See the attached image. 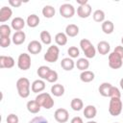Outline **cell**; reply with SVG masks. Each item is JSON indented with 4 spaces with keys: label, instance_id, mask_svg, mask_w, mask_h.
I'll return each mask as SVG.
<instances>
[{
    "label": "cell",
    "instance_id": "1",
    "mask_svg": "<svg viewBox=\"0 0 123 123\" xmlns=\"http://www.w3.org/2000/svg\"><path fill=\"white\" fill-rule=\"evenodd\" d=\"M30 87H31V84L27 78L22 77L16 81L17 92L21 98H27L30 95Z\"/></svg>",
    "mask_w": 123,
    "mask_h": 123
},
{
    "label": "cell",
    "instance_id": "2",
    "mask_svg": "<svg viewBox=\"0 0 123 123\" xmlns=\"http://www.w3.org/2000/svg\"><path fill=\"white\" fill-rule=\"evenodd\" d=\"M80 46H81V49L83 50L85 56L86 57V59H92V58L95 57V55H96V49L93 46V44L90 42V40H88L87 38L81 39Z\"/></svg>",
    "mask_w": 123,
    "mask_h": 123
},
{
    "label": "cell",
    "instance_id": "3",
    "mask_svg": "<svg viewBox=\"0 0 123 123\" xmlns=\"http://www.w3.org/2000/svg\"><path fill=\"white\" fill-rule=\"evenodd\" d=\"M35 100L40 105V107H42V108H44L46 110H50L51 108H53V106L55 104L52 96L49 93H46V92L39 93L36 97Z\"/></svg>",
    "mask_w": 123,
    "mask_h": 123
},
{
    "label": "cell",
    "instance_id": "4",
    "mask_svg": "<svg viewBox=\"0 0 123 123\" xmlns=\"http://www.w3.org/2000/svg\"><path fill=\"white\" fill-rule=\"evenodd\" d=\"M122 101L120 98H111L109 105V112L112 116H117L122 111Z\"/></svg>",
    "mask_w": 123,
    "mask_h": 123
},
{
    "label": "cell",
    "instance_id": "5",
    "mask_svg": "<svg viewBox=\"0 0 123 123\" xmlns=\"http://www.w3.org/2000/svg\"><path fill=\"white\" fill-rule=\"evenodd\" d=\"M60 55V49L56 45H51L47 49L46 53L44 54V60L48 62H55L58 61Z\"/></svg>",
    "mask_w": 123,
    "mask_h": 123
},
{
    "label": "cell",
    "instance_id": "6",
    "mask_svg": "<svg viewBox=\"0 0 123 123\" xmlns=\"http://www.w3.org/2000/svg\"><path fill=\"white\" fill-rule=\"evenodd\" d=\"M17 66L21 70H28L31 67V57L27 53H22L18 56Z\"/></svg>",
    "mask_w": 123,
    "mask_h": 123
},
{
    "label": "cell",
    "instance_id": "7",
    "mask_svg": "<svg viewBox=\"0 0 123 123\" xmlns=\"http://www.w3.org/2000/svg\"><path fill=\"white\" fill-rule=\"evenodd\" d=\"M60 14L64 18H71L75 14V8L68 3L62 4L60 7Z\"/></svg>",
    "mask_w": 123,
    "mask_h": 123
},
{
    "label": "cell",
    "instance_id": "8",
    "mask_svg": "<svg viewBox=\"0 0 123 123\" xmlns=\"http://www.w3.org/2000/svg\"><path fill=\"white\" fill-rule=\"evenodd\" d=\"M122 58L116 53L112 52L109 55V66L112 69H118L122 66Z\"/></svg>",
    "mask_w": 123,
    "mask_h": 123
},
{
    "label": "cell",
    "instance_id": "9",
    "mask_svg": "<svg viewBox=\"0 0 123 123\" xmlns=\"http://www.w3.org/2000/svg\"><path fill=\"white\" fill-rule=\"evenodd\" d=\"M54 117H55V120L57 122H59V123H65V122L68 121L69 113H68L67 110L60 108V109L56 110V111L54 113Z\"/></svg>",
    "mask_w": 123,
    "mask_h": 123
},
{
    "label": "cell",
    "instance_id": "10",
    "mask_svg": "<svg viewBox=\"0 0 123 123\" xmlns=\"http://www.w3.org/2000/svg\"><path fill=\"white\" fill-rule=\"evenodd\" d=\"M27 50L30 54L33 55H37L38 53L41 52L42 50V45L38 40H32L29 42L28 46H27Z\"/></svg>",
    "mask_w": 123,
    "mask_h": 123
},
{
    "label": "cell",
    "instance_id": "11",
    "mask_svg": "<svg viewBox=\"0 0 123 123\" xmlns=\"http://www.w3.org/2000/svg\"><path fill=\"white\" fill-rule=\"evenodd\" d=\"M91 13V6L87 3L86 5L79 6L77 9V14L81 18H87Z\"/></svg>",
    "mask_w": 123,
    "mask_h": 123
},
{
    "label": "cell",
    "instance_id": "12",
    "mask_svg": "<svg viewBox=\"0 0 123 123\" xmlns=\"http://www.w3.org/2000/svg\"><path fill=\"white\" fill-rule=\"evenodd\" d=\"M14 60L11 56H0V68H12L14 66Z\"/></svg>",
    "mask_w": 123,
    "mask_h": 123
},
{
    "label": "cell",
    "instance_id": "13",
    "mask_svg": "<svg viewBox=\"0 0 123 123\" xmlns=\"http://www.w3.org/2000/svg\"><path fill=\"white\" fill-rule=\"evenodd\" d=\"M12 15V11L11 8L9 7H2L1 10H0V22L1 23H4L6 21H8Z\"/></svg>",
    "mask_w": 123,
    "mask_h": 123
},
{
    "label": "cell",
    "instance_id": "14",
    "mask_svg": "<svg viewBox=\"0 0 123 123\" xmlns=\"http://www.w3.org/2000/svg\"><path fill=\"white\" fill-rule=\"evenodd\" d=\"M26 39V35L23 31H17L12 35V41L15 44V45H20L22 43H24Z\"/></svg>",
    "mask_w": 123,
    "mask_h": 123
},
{
    "label": "cell",
    "instance_id": "15",
    "mask_svg": "<svg viewBox=\"0 0 123 123\" xmlns=\"http://www.w3.org/2000/svg\"><path fill=\"white\" fill-rule=\"evenodd\" d=\"M45 88V82L43 80H35L33 83H32V86H31V89L33 92L35 93H38V92H41L42 90H44Z\"/></svg>",
    "mask_w": 123,
    "mask_h": 123
},
{
    "label": "cell",
    "instance_id": "16",
    "mask_svg": "<svg viewBox=\"0 0 123 123\" xmlns=\"http://www.w3.org/2000/svg\"><path fill=\"white\" fill-rule=\"evenodd\" d=\"M11 26H12V28L13 30H15L16 32H17V31H21V30L24 28V26H25V21H24V19H23L22 17L17 16V17H14V18L12 20Z\"/></svg>",
    "mask_w": 123,
    "mask_h": 123
},
{
    "label": "cell",
    "instance_id": "17",
    "mask_svg": "<svg viewBox=\"0 0 123 123\" xmlns=\"http://www.w3.org/2000/svg\"><path fill=\"white\" fill-rule=\"evenodd\" d=\"M111 50V46H110V43L106 40H102L100 42H98L97 44V51L99 52V54L105 56L107 55Z\"/></svg>",
    "mask_w": 123,
    "mask_h": 123
},
{
    "label": "cell",
    "instance_id": "18",
    "mask_svg": "<svg viewBox=\"0 0 123 123\" xmlns=\"http://www.w3.org/2000/svg\"><path fill=\"white\" fill-rule=\"evenodd\" d=\"M97 110L93 105H87L84 110V115L87 119H92L96 116Z\"/></svg>",
    "mask_w": 123,
    "mask_h": 123
},
{
    "label": "cell",
    "instance_id": "19",
    "mask_svg": "<svg viewBox=\"0 0 123 123\" xmlns=\"http://www.w3.org/2000/svg\"><path fill=\"white\" fill-rule=\"evenodd\" d=\"M26 107H27L28 111L31 112V113H37V112H39L40 108H41L40 105L36 100H30V101H28Z\"/></svg>",
    "mask_w": 123,
    "mask_h": 123
},
{
    "label": "cell",
    "instance_id": "20",
    "mask_svg": "<svg viewBox=\"0 0 123 123\" xmlns=\"http://www.w3.org/2000/svg\"><path fill=\"white\" fill-rule=\"evenodd\" d=\"M61 66L65 71H70V70H72L74 68L75 62L71 58H64L61 62Z\"/></svg>",
    "mask_w": 123,
    "mask_h": 123
},
{
    "label": "cell",
    "instance_id": "21",
    "mask_svg": "<svg viewBox=\"0 0 123 123\" xmlns=\"http://www.w3.org/2000/svg\"><path fill=\"white\" fill-rule=\"evenodd\" d=\"M65 34L67 37H74L79 34V27L75 24H68L65 27Z\"/></svg>",
    "mask_w": 123,
    "mask_h": 123
},
{
    "label": "cell",
    "instance_id": "22",
    "mask_svg": "<svg viewBox=\"0 0 123 123\" xmlns=\"http://www.w3.org/2000/svg\"><path fill=\"white\" fill-rule=\"evenodd\" d=\"M51 93L56 97L62 96L64 93V86L61 84H55L51 86Z\"/></svg>",
    "mask_w": 123,
    "mask_h": 123
},
{
    "label": "cell",
    "instance_id": "23",
    "mask_svg": "<svg viewBox=\"0 0 123 123\" xmlns=\"http://www.w3.org/2000/svg\"><path fill=\"white\" fill-rule=\"evenodd\" d=\"M94 73L92 71H89V70H86V71H82V73L80 74V79L82 82L84 83H89L91 81L94 80Z\"/></svg>",
    "mask_w": 123,
    "mask_h": 123
},
{
    "label": "cell",
    "instance_id": "24",
    "mask_svg": "<svg viewBox=\"0 0 123 123\" xmlns=\"http://www.w3.org/2000/svg\"><path fill=\"white\" fill-rule=\"evenodd\" d=\"M39 17L37 15V14H30L28 17H27V20H26V23L27 25L30 27V28H35L37 27L38 24H39Z\"/></svg>",
    "mask_w": 123,
    "mask_h": 123
},
{
    "label": "cell",
    "instance_id": "25",
    "mask_svg": "<svg viewBox=\"0 0 123 123\" xmlns=\"http://www.w3.org/2000/svg\"><path fill=\"white\" fill-rule=\"evenodd\" d=\"M111 85L110 83H102L98 88L99 93L104 96V97H109L110 96V90H111Z\"/></svg>",
    "mask_w": 123,
    "mask_h": 123
},
{
    "label": "cell",
    "instance_id": "26",
    "mask_svg": "<svg viewBox=\"0 0 123 123\" xmlns=\"http://www.w3.org/2000/svg\"><path fill=\"white\" fill-rule=\"evenodd\" d=\"M70 107L75 111H80L84 108V103L80 98H73L70 103Z\"/></svg>",
    "mask_w": 123,
    "mask_h": 123
},
{
    "label": "cell",
    "instance_id": "27",
    "mask_svg": "<svg viewBox=\"0 0 123 123\" xmlns=\"http://www.w3.org/2000/svg\"><path fill=\"white\" fill-rule=\"evenodd\" d=\"M113 30H114V25L111 20H105L102 23V31L105 34L110 35L113 32Z\"/></svg>",
    "mask_w": 123,
    "mask_h": 123
},
{
    "label": "cell",
    "instance_id": "28",
    "mask_svg": "<svg viewBox=\"0 0 123 123\" xmlns=\"http://www.w3.org/2000/svg\"><path fill=\"white\" fill-rule=\"evenodd\" d=\"M55 13H56L55 8L52 7V6H50V5H46L42 9V14L46 18H52L55 15Z\"/></svg>",
    "mask_w": 123,
    "mask_h": 123
},
{
    "label": "cell",
    "instance_id": "29",
    "mask_svg": "<svg viewBox=\"0 0 123 123\" xmlns=\"http://www.w3.org/2000/svg\"><path fill=\"white\" fill-rule=\"evenodd\" d=\"M55 41L58 45L60 46H63L67 43V36L65 33H58L55 36Z\"/></svg>",
    "mask_w": 123,
    "mask_h": 123
},
{
    "label": "cell",
    "instance_id": "30",
    "mask_svg": "<svg viewBox=\"0 0 123 123\" xmlns=\"http://www.w3.org/2000/svg\"><path fill=\"white\" fill-rule=\"evenodd\" d=\"M76 66L78 69L82 70V71H86L88 67H89V62L87 59H85V58H80L77 62H76Z\"/></svg>",
    "mask_w": 123,
    "mask_h": 123
},
{
    "label": "cell",
    "instance_id": "31",
    "mask_svg": "<svg viewBox=\"0 0 123 123\" xmlns=\"http://www.w3.org/2000/svg\"><path fill=\"white\" fill-rule=\"evenodd\" d=\"M92 16H93V20L95 22H104L106 15H105V12L102 10H96L93 12Z\"/></svg>",
    "mask_w": 123,
    "mask_h": 123
},
{
    "label": "cell",
    "instance_id": "32",
    "mask_svg": "<svg viewBox=\"0 0 123 123\" xmlns=\"http://www.w3.org/2000/svg\"><path fill=\"white\" fill-rule=\"evenodd\" d=\"M39 37H40L41 42L44 43V44L48 45V44H50L52 42V37H51V35H50V33L48 31H42L40 33Z\"/></svg>",
    "mask_w": 123,
    "mask_h": 123
},
{
    "label": "cell",
    "instance_id": "33",
    "mask_svg": "<svg viewBox=\"0 0 123 123\" xmlns=\"http://www.w3.org/2000/svg\"><path fill=\"white\" fill-rule=\"evenodd\" d=\"M50 70H51L50 67H48L46 65H41V66H39L37 68V75L41 79H44L45 80L46 79V76L48 75V73H49Z\"/></svg>",
    "mask_w": 123,
    "mask_h": 123
},
{
    "label": "cell",
    "instance_id": "34",
    "mask_svg": "<svg viewBox=\"0 0 123 123\" xmlns=\"http://www.w3.org/2000/svg\"><path fill=\"white\" fill-rule=\"evenodd\" d=\"M12 33L11 27L7 24H2L0 26V37H10Z\"/></svg>",
    "mask_w": 123,
    "mask_h": 123
},
{
    "label": "cell",
    "instance_id": "35",
    "mask_svg": "<svg viewBox=\"0 0 123 123\" xmlns=\"http://www.w3.org/2000/svg\"><path fill=\"white\" fill-rule=\"evenodd\" d=\"M47 82H49V83H56L57 82V80H58V73H57V71H55V70H50L49 71V73H48V75L46 76V79H45Z\"/></svg>",
    "mask_w": 123,
    "mask_h": 123
},
{
    "label": "cell",
    "instance_id": "36",
    "mask_svg": "<svg viewBox=\"0 0 123 123\" xmlns=\"http://www.w3.org/2000/svg\"><path fill=\"white\" fill-rule=\"evenodd\" d=\"M67 53H68V55H69V57H70L71 59L77 58V57H79V55H80V51H79V49H78L76 46H71V47H69L68 50H67Z\"/></svg>",
    "mask_w": 123,
    "mask_h": 123
},
{
    "label": "cell",
    "instance_id": "37",
    "mask_svg": "<svg viewBox=\"0 0 123 123\" xmlns=\"http://www.w3.org/2000/svg\"><path fill=\"white\" fill-rule=\"evenodd\" d=\"M109 97H111V98H120L121 97V92L118 89V87L111 86V90H110V96Z\"/></svg>",
    "mask_w": 123,
    "mask_h": 123
},
{
    "label": "cell",
    "instance_id": "38",
    "mask_svg": "<svg viewBox=\"0 0 123 123\" xmlns=\"http://www.w3.org/2000/svg\"><path fill=\"white\" fill-rule=\"evenodd\" d=\"M11 42H12V40H11L10 37H0V45L2 48L9 47Z\"/></svg>",
    "mask_w": 123,
    "mask_h": 123
},
{
    "label": "cell",
    "instance_id": "39",
    "mask_svg": "<svg viewBox=\"0 0 123 123\" xmlns=\"http://www.w3.org/2000/svg\"><path fill=\"white\" fill-rule=\"evenodd\" d=\"M6 121H7V123H18L19 118H18V116H17L16 114L11 113V114H9V115L7 116Z\"/></svg>",
    "mask_w": 123,
    "mask_h": 123
},
{
    "label": "cell",
    "instance_id": "40",
    "mask_svg": "<svg viewBox=\"0 0 123 123\" xmlns=\"http://www.w3.org/2000/svg\"><path fill=\"white\" fill-rule=\"evenodd\" d=\"M29 123H49V122L43 116H36L33 119H31L29 121Z\"/></svg>",
    "mask_w": 123,
    "mask_h": 123
},
{
    "label": "cell",
    "instance_id": "41",
    "mask_svg": "<svg viewBox=\"0 0 123 123\" xmlns=\"http://www.w3.org/2000/svg\"><path fill=\"white\" fill-rule=\"evenodd\" d=\"M9 4L13 8H18L22 5V1H20V0H9Z\"/></svg>",
    "mask_w": 123,
    "mask_h": 123
},
{
    "label": "cell",
    "instance_id": "42",
    "mask_svg": "<svg viewBox=\"0 0 123 123\" xmlns=\"http://www.w3.org/2000/svg\"><path fill=\"white\" fill-rule=\"evenodd\" d=\"M113 52H114V53H116L119 57H121V58L123 59V46H120V45L116 46V47L114 48Z\"/></svg>",
    "mask_w": 123,
    "mask_h": 123
},
{
    "label": "cell",
    "instance_id": "43",
    "mask_svg": "<svg viewBox=\"0 0 123 123\" xmlns=\"http://www.w3.org/2000/svg\"><path fill=\"white\" fill-rule=\"evenodd\" d=\"M70 123H84V122H83V119L80 116H75L71 119Z\"/></svg>",
    "mask_w": 123,
    "mask_h": 123
},
{
    "label": "cell",
    "instance_id": "44",
    "mask_svg": "<svg viewBox=\"0 0 123 123\" xmlns=\"http://www.w3.org/2000/svg\"><path fill=\"white\" fill-rule=\"evenodd\" d=\"M77 3L79 4V6L86 5V4H87V0H77Z\"/></svg>",
    "mask_w": 123,
    "mask_h": 123
},
{
    "label": "cell",
    "instance_id": "45",
    "mask_svg": "<svg viewBox=\"0 0 123 123\" xmlns=\"http://www.w3.org/2000/svg\"><path fill=\"white\" fill-rule=\"evenodd\" d=\"M119 85H120V87L123 89V78L120 80V82H119Z\"/></svg>",
    "mask_w": 123,
    "mask_h": 123
},
{
    "label": "cell",
    "instance_id": "46",
    "mask_svg": "<svg viewBox=\"0 0 123 123\" xmlns=\"http://www.w3.org/2000/svg\"><path fill=\"white\" fill-rule=\"evenodd\" d=\"M86 123H97V122H95V121H87Z\"/></svg>",
    "mask_w": 123,
    "mask_h": 123
},
{
    "label": "cell",
    "instance_id": "47",
    "mask_svg": "<svg viewBox=\"0 0 123 123\" xmlns=\"http://www.w3.org/2000/svg\"><path fill=\"white\" fill-rule=\"evenodd\" d=\"M121 42H122V44H123V37H122V38H121Z\"/></svg>",
    "mask_w": 123,
    "mask_h": 123
},
{
    "label": "cell",
    "instance_id": "48",
    "mask_svg": "<svg viewBox=\"0 0 123 123\" xmlns=\"http://www.w3.org/2000/svg\"><path fill=\"white\" fill-rule=\"evenodd\" d=\"M114 123H119V122H114Z\"/></svg>",
    "mask_w": 123,
    "mask_h": 123
}]
</instances>
